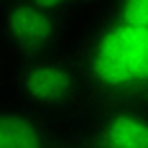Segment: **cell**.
Returning <instances> with one entry per match:
<instances>
[{
  "label": "cell",
  "mask_w": 148,
  "mask_h": 148,
  "mask_svg": "<svg viewBox=\"0 0 148 148\" xmlns=\"http://www.w3.org/2000/svg\"><path fill=\"white\" fill-rule=\"evenodd\" d=\"M146 23V0H110L84 18L69 46L82 84V107L148 102Z\"/></svg>",
  "instance_id": "6da1fadb"
},
{
  "label": "cell",
  "mask_w": 148,
  "mask_h": 148,
  "mask_svg": "<svg viewBox=\"0 0 148 148\" xmlns=\"http://www.w3.org/2000/svg\"><path fill=\"white\" fill-rule=\"evenodd\" d=\"M10 105L61 123L82 107V84L72 49L61 46L23 61H10Z\"/></svg>",
  "instance_id": "7a4b0ae2"
},
{
  "label": "cell",
  "mask_w": 148,
  "mask_h": 148,
  "mask_svg": "<svg viewBox=\"0 0 148 148\" xmlns=\"http://www.w3.org/2000/svg\"><path fill=\"white\" fill-rule=\"evenodd\" d=\"M84 13L74 0H13L0 3V49L10 61H23L66 46Z\"/></svg>",
  "instance_id": "3957f363"
},
{
  "label": "cell",
  "mask_w": 148,
  "mask_h": 148,
  "mask_svg": "<svg viewBox=\"0 0 148 148\" xmlns=\"http://www.w3.org/2000/svg\"><path fill=\"white\" fill-rule=\"evenodd\" d=\"M72 133L87 148H148V102L84 107Z\"/></svg>",
  "instance_id": "277c9868"
},
{
  "label": "cell",
  "mask_w": 148,
  "mask_h": 148,
  "mask_svg": "<svg viewBox=\"0 0 148 148\" xmlns=\"http://www.w3.org/2000/svg\"><path fill=\"white\" fill-rule=\"evenodd\" d=\"M66 135L64 125L23 107L0 105V148H56Z\"/></svg>",
  "instance_id": "5b68a950"
},
{
  "label": "cell",
  "mask_w": 148,
  "mask_h": 148,
  "mask_svg": "<svg viewBox=\"0 0 148 148\" xmlns=\"http://www.w3.org/2000/svg\"><path fill=\"white\" fill-rule=\"evenodd\" d=\"M56 148H87V146H84V143H82L74 133H66L59 143H56Z\"/></svg>",
  "instance_id": "8992f818"
},
{
  "label": "cell",
  "mask_w": 148,
  "mask_h": 148,
  "mask_svg": "<svg viewBox=\"0 0 148 148\" xmlns=\"http://www.w3.org/2000/svg\"><path fill=\"white\" fill-rule=\"evenodd\" d=\"M3 66H5V56H3V49H0V82H3Z\"/></svg>",
  "instance_id": "52a82bcc"
}]
</instances>
